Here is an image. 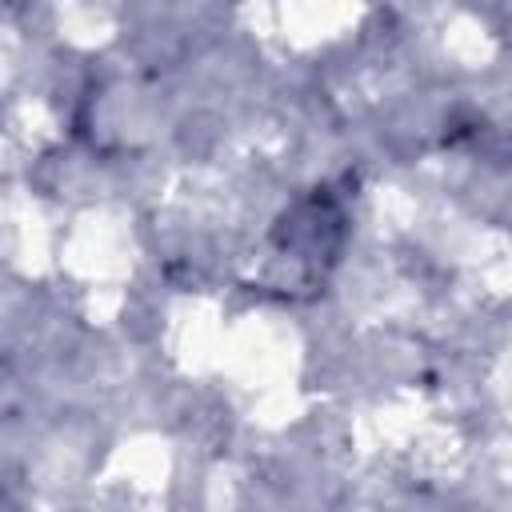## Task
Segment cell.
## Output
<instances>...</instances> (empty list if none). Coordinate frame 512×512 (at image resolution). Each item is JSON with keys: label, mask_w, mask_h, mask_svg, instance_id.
<instances>
[]
</instances>
